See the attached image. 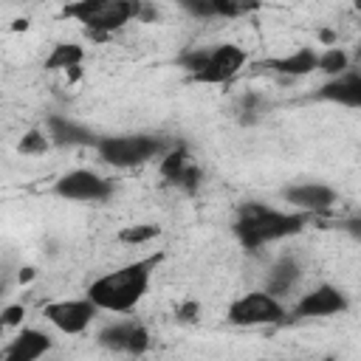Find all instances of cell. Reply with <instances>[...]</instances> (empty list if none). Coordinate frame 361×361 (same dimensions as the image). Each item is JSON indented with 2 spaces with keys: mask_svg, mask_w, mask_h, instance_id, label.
<instances>
[{
  "mask_svg": "<svg viewBox=\"0 0 361 361\" xmlns=\"http://www.w3.org/2000/svg\"><path fill=\"white\" fill-rule=\"evenodd\" d=\"M307 214L299 212H279L265 203H245L237 214L234 234L245 248H262L268 243L293 237L305 228Z\"/></svg>",
  "mask_w": 361,
  "mask_h": 361,
  "instance_id": "2",
  "label": "cell"
},
{
  "mask_svg": "<svg viewBox=\"0 0 361 361\" xmlns=\"http://www.w3.org/2000/svg\"><path fill=\"white\" fill-rule=\"evenodd\" d=\"M48 141L51 144H59V147H96V133L87 130L85 124L68 118V116H51L48 118Z\"/></svg>",
  "mask_w": 361,
  "mask_h": 361,
  "instance_id": "14",
  "label": "cell"
},
{
  "mask_svg": "<svg viewBox=\"0 0 361 361\" xmlns=\"http://www.w3.org/2000/svg\"><path fill=\"white\" fill-rule=\"evenodd\" d=\"M48 135H42L39 130H31L28 135H23V141H20V152H25V155H37V152H45L48 149Z\"/></svg>",
  "mask_w": 361,
  "mask_h": 361,
  "instance_id": "20",
  "label": "cell"
},
{
  "mask_svg": "<svg viewBox=\"0 0 361 361\" xmlns=\"http://www.w3.org/2000/svg\"><path fill=\"white\" fill-rule=\"evenodd\" d=\"M161 257H147V259H135V262H127L121 268H113L102 276H96L90 285H87V299L99 307V310H107V313H127L133 310L144 293L149 290V282H152V268L158 265Z\"/></svg>",
  "mask_w": 361,
  "mask_h": 361,
  "instance_id": "1",
  "label": "cell"
},
{
  "mask_svg": "<svg viewBox=\"0 0 361 361\" xmlns=\"http://www.w3.org/2000/svg\"><path fill=\"white\" fill-rule=\"evenodd\" d=\"M99 307L87 299V296H79V299H56V302H48L42 307V316L59 330V333H68V336H76V333H85L93 319H96Z\"/></svg>",
  "mask_w": 361,
  "mask_h": 361,
  "instance_id": "7",
  "label": "cell"
},
{
  "mask_svg": "<svg viewBox=\"0 0 361 361\" xmlns=\"http://www.w3.org/2000/svg\"><path fill=\"white\" fill-rule=\"evenodd\" d=\"M56 195L76 203H102L113 195V183L90 169H71L56 180Z\"/></svg>",
  "mask_w": 361,
  "mask_h": 361,
  "instance_id": "8",
  "label": "cell"
},
{
  "mask_svg": "<svg viewBox=\"0 0 361 361\" xmlns=\"http://www.w3.org/2000/svg\"><path fill=\"white\" fill-rule=\"evenodd\" d=\"M23 316H25V307L23 305H8V307L0 310V324L3 327H14V324L23 322Z\"/></svg>",
  "mask_w": 361,
  "mask_h": 361,
  "instance_id": "21",
  "label": "cell"
},
{
  "mask_svg": "<svg viewBox=\"0 0 361 361\" xmlns=\"http://www.w3.org/2000/svg\"><path fill=\"white\" fill-rule=\"evenodd\" d=\"M138 11H141V6L127 3V0H82V3H73L65 8V14L85 23V28L93 34H110V31L127 25L133 17H138Z\"/></svg>",
  "mask_w": 361,
  "mask_h": 361,
  "instance_id": "4",
  "label": "cell"
},
{
  "mask_svg": "<svg viewBox=\"0 0 361 361\" xmlns=\"http://www.w3.org/2000/svg\"><path fill=\"white\" fill-rule=\"evenodd\" d=\"M316 71H322L327 79L341 76V73L350 71V54H347L344 48L333 45V48H327V51L319 54V65H316Z\"/></svg>",
  "mask_w": 361,
  "mask_h": 361,
  "instance_id": "18",
  "label": "cell"
},
{
  "mask_svg": "<svg viewBox=\"0 0 361 361\" xmlns=\"http://www.w3.org/2000/svg\"><path fill=\"white\" fill-rule=\"evenodd\" d=\"M99 341L110 350H118V353H130V355H141L147 347H149V333L141 322H116L110 327H104L99 333Z\"/></svg>",
  "mask_w": 361,
  "mask_h": 361,
  "instance_id": "11",
  "label": "cell"
},
{
  "mask_svg": "<svg viewBox=\"0 0 361 361\" xmlns=\"http://www.w3.org/2000/svg\"><path fill=\"white\" fill-rule=\"evenodd\" d=\"M316 65H319V51L310 48V45H302L293 54L276 56V59L268 62V68L276 71V73H282V76H307V73L316 71Z\"/></svg>",
  "mask_w": 361,
  "mask_h": 361,
  "instance_id": "15",
  "label": "cell"
},
{
  "mask_svg": "<svg viewBox=\"0 0 361 361\" xmlns=\"http://www.w3.org/2000/svg\"><path fill=\"white\" fill-rule=\"evenodd\" d=\"M96 152L104 164L127 169V166H138V164H147L152 158H161L166 152V144L158 135H144V133L104 135L96 141Z\"/></svg>",
  "mask_w": 361,
  "mask_h": 361,
  "instance_id": "3",
  "label": "cell"
},
{
  "mask_svg": "<svg viewBox=\"0 0 361 361\" xmlns=\"http://www.w3.org/2000/svg\"><path fill=\"white\" fill-rule=\"evenodd\" d=\"M296 279H299V262L293 259V257H282L274 268H271V274H268V288H265V293H271V296H285L293 285H296Z\"/></svg>",
  "mask_w": 361,
  "mask_h": 361,
  "instance_id": "16",
  "label": "cell"
},
{
  "mask_svg": "<svg viewBox=\"0 0 361 361\" xmlns=\"http://www.w3.org/2000/svg\"><path fill=\"white\" fill-rule=\"evenodd\" d=\"M51 344L54 341H51L48 333H42L37 327H23L11 338V344L6 347V353H3L0 361H39L51 350Z\"/></svg>",
  "mask_w": 361,
  "mask_h": 361,
  "instance_id": "12",
  "label": "cell"
},
{
  "mask_svg": "<svg viewBox=\"0 0 361 361\" xmlns=\"http://www.w3.org/2000/svg\"><path fill=\"white\" fill-rule=\"evenodd\" d=\"M226 319L237 327H262V324H276L285 319V307L276 296L265 293V290H251L237 296L228 310Z\"/></svg>",
  "mask_w": 361,
  "mask_h": 361,
  "instance_id": "5",
  "label": "cell"
},
{
  "mask_svg": "<svg viewBox=\"0 0 361 361\" xmlns=\"http://www.w3.org/2000/svg\"><path fill=\"white\" fill-rule=\"evenodd\" d=\"M319 99L341 104V107H361V73L350 68L347 73L327 79L319 87Z\"/></svg>",
  "mask_w": 361,
  "mask_h": 361,
  "instance_id": "13",
  "label": "cell"
},
{
  "mask_svg": "<svg viewBox=\"0 0 361 361\" xmlns=\"http://www.w3.org/2000/svg\"><path fill=\"white\" fill-rule=\"evenodd\" d=\"M282 200L288 206H293L299 214H324L336 206L338 195L333 186L319 183V180H307V183H290L282 189Z\"/></svg>",
  "mask_w": 361,
  "mask_h": 361,
  "instance_id": "9",
  "label": "cell"
},
{
  "mask_svg": "<svg viewBox=\"0 0 361 361\" xmlns=\"http://www.w3.org/2000/svg\"><path fill=\"white\" fill-rule=\"evenodd\" d=\"M82 56H85L82 45H76V42H59V45H54V51L48 54L45 68H48V71H65V68H76V65L82 62Z\"/></svg>",
  "mask_w": 361,
  "mask_h": 361,
  "instance_id": "17",
  "label": "cell"
},
{
  "mask_svg": "<svg viewBox=\"0 0 361 361\" xmlns=\"http://www.w3.org/2000/svg\"><path fill=\"white\" fill-rule=\"evenodd\" d=\"M245 51L234 42H223L217 48H206V59L200 65V71L192 76L195 82H203V85H226L231 82L243 65H245Z\"/></svg>",
  "mask_w": 361,
  "mask_h": 361,
  "instance_id": "6",
  "label": "cell"
},
{
  "mask_svg": "<svg viewBox=\"0 0 361 361\" xmlns=\"http://www.w3.org/2000/svg\"><path fill=\"white\" fill-rule=\"evenodd\" d=\"M347 307H350L347 293L341 288L324 282V285H316L313 290H307L296 302L293 313H296V319H324V316H338Z\"/></svg>",
  "mask_w": 361,
  "mask_h": 361,
  "instance_id": "10",
  "label": "cell"
},
{
  "mask_svg": "<svg viewBox=\"0 0 361 361\" xmlns=\"http://www.w3.org/2000/svg\"><path fill=\"white\" fill-rule=\"evenodd\" d=\"M121 243H149L152 237H158V226H149V223H144V226H130V228H124L121 234Z\"/></svg>",
  "mask_w": 361,
  "mask_h": 361,
  "instance_id": "19",
  "label": "cell"
}]
</instances>
